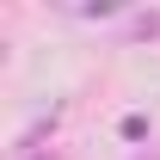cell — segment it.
<instances>
[{
  "instance_id": "1",
  "label": "cell",
  "mask_w": 160,
  "mask_h": 160,
  "mask_svg": "<svg viewBox=\"0 0 160 160\" xmlns=\"http://www.w3.org/2000/svg\"><path fill=\"white\" fill-rule=\"evenodd\" d=\"M136 31H142V37H160V12H148V19H136Z\"/></svg>"
}]
</instances>
